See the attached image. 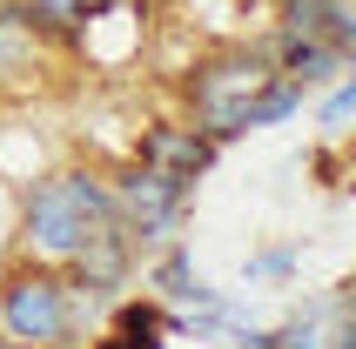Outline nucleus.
Instances as JSON below:
<instances>
[{
	"mask_svg": "<svg viewBox=\"0 0 356 349\" xmlns=\"http://www.w3.org/2000/svg\"><path fill=\"white\" fill-rule=\"evenodd\" d=\"M188 101H195V128L216 141H236L249 128H269V121H289L302 108V81L282 74L276 54L262 47H222L216 60H202L195 81H188Z\"/></svg>",
	"mask_w": 356,
	"mask_h": 349,
	"instance_id": "nucleus-1",
	"label": "nucleus"
},
{
	"mask_svg": "<svg viewBox=\"0 0 356 349\" xmlns=\"http://www.w3.org/2000/svg\"><path fill=\"white\" fill-rule=\"evenodd\" d=\"M108 215H121V202L108 188H101V174H47L34 195H27V222H20V235H27V249L40 255V262H74L81 242L108 222Z\"/></svg>",
	"mask_w": 356,
	"mask_h": 349,
	"instance_id": "nucleus-2",
	"label": "nucleus"
},
{
	"mask_svg": "<svg viewBox=\"0 0 356 349\" xmlns=\"http://www.w3.org/2000/svg\"><path fill=\"white\" fill-rule=\"evenodd\" d=\"M0 336L20 349H54L74 336V295H67V282L47 269L34 275H14L7 289H0Z\"/></svg>",
	"mask_w": 356,
	"mask_h": 349,
	"instance_id": "nucleus-3",
	"label": "nucleus"
},
{
	"mask_svg": "<svg viewBox=\"0 0 356 349\" xmlns=\"http://www.w3.org/2000/svg\"><path fill=\"white\" fill-rule=\"evenodd\" d=\"M115 202H121V215H128V229H135L141 242H161V229H175V215L188 209V174L135 161V168L121 174Z\"/></svg>",
	"mask_w": 356,
	"mask_h": 349,
	"instance_id": "nucleus-4",
	"label": "nucleus"
},
{
	"mask_svg": "<svg viewBox=\"0 0 356 349\" xmlns=\"http://www.w3.org/2000/svg\"><path fill=\"white\" fill-rule=\"evenodd\" d=\"M81 54L95 67H121L141 47V7L135 0H81Z\"/></svg>",
	"mask_w": 356,
	"mask_h": 349,
	"instance_id": "nucleus-5",
	"label": "nucleus"
},
{
	"mask_svg": "<svg viewBox=\"0 0 356 349\" xmlns=\"http://www.w3.org/2000/svg\"><path fill=\"white\" fill-rule=\"evenodd\" d=\"M141 161L175 168V174L195 181V174L216 161V135H195V128H148V135H141Z\"/></svg>",
	"mask_w": 356,
	"mask_h": 349,
	"instance_id": "nucleus-6",
	"label": "nucleus"
},
{
	"mask_svg": "<svg viewBox=\"0 0 356 349\" xmlns=\"http://www.w3.org/2000/svg\"><path fill=\"white\" fill-rule=\"evenodd\" d=\"M88 349H168V336H148V330H108L101 343H88Z\"/></svg>",
	"mask_w": 356,
	"mask_h": 349,
	"instance_id": "nucleus-7",
	"label": "nucleus"
},
{
	"mask_svg": "<svg viewBox=\"0 0 356 349\" xmlns=\"http://www.w3.org/2000/svg\"><path fill=\"white\" fill-rule=\"evenodd\" d=\"M350 115H356V81H343L337 95L323 101V128H337V121H350Z\"/></svg>",
	"mask_w": 356,
	"mask_h": 349,
	"instance_id": "nucleus-8",
	"label": "nucleus"
},
{
	"mask_svg": "<svg viewBox=\"0 0 356 349\" xmlns=\"http://www.w3.org/2000/svg\"><path fill=\"white\" fill-rule=\"evenodd\" d=\"M0 349H20V343H0Z\"/></svg>",
	"mask_w": 356,
	"mask_h": 349,
	"instance_id": "nucleus-9",
	"label": "nucleus"
}]
</instances>
